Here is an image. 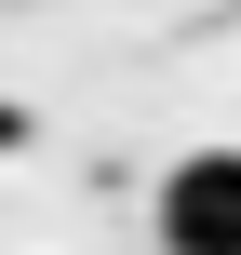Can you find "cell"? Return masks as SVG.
I'll use <instances>...</instances> for the list:
<instances>
[{
	"label": "cell",
	"mask_w": 241,
	"mask_h": 255,
	"mask_svg": "<svg viewBox=\"0 0 241 255\" xmlns=\"http://www.w3.org/2000/svg\"><path fill=\"white\" fill-rule=\"evenodd\" d=\"M161 255H241V148H188L161 175Z\"/></svg>",
	"instance_id": "1"
}]
</instances>
